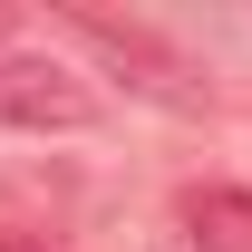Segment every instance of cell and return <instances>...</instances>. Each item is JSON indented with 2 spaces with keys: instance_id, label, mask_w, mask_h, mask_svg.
Wrapping results in <instances>:
<instances>
[{
  "instance_id": "7a4b0ae2",
  "label": "cell",
  "mask_w": 252,
  "mask_h": 252,
  "mask_svg": "<svg viewBox=\"0 0 252 252\" xmlns=\"http://www.w3.org/2000/svg\"><path fill=\"white\" fill-rule=\"evenodd\" d=\"M68 30L88 39L97 59L126 68V88H146L156 107H204V78H194V59L175 49V39H156L146 20H117V10H68Z\"/></svg>"
},
{
  "instance_id": "3957f363",
  "label": "cell",
  "mask_w": 252,
  "mask_h": 252,
  "mask_svg": "<svg viewBox=\"0 0 252 252\" xmlns=\"http://www.w3.org/2000/svg\"><path fill=\"white\" fill-rule=\"evenodd\" d=\"M175 223H185L194 252H252V194L243 185H185Z\"/></svg>"
},
{
  "instance_id": "277c9868",
  "label": "cell",
  "mask_w": 252,
  "mask_h": 252,
  "mask_svg": "<svg viewBox=\"0 0 252 252\" xmlns=\"http://www.w3.org/2000/svg\"><path fill=\"white\" fill-rule=\"evenodd\" d=\"M0 252H39V243H20V233H0Z\"/></svg>"
},
{
  "instance_id": "6da1fadb",
  "label": "cell",
  "mask_w": 252,
  "mask_h": 252,
  "mask_svg": "<svg viewBox=\"0 0 252 252\" xmlns=\"http://www.w3.org/2000/svg\"><path fill=\"white\" fill-rule=\"evenodd\" d=\"M107 117V97L78 68L39 59V49H0V126H30V136H78Z\"/></svg>"
}]
</instances>
